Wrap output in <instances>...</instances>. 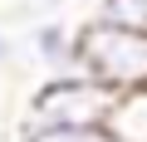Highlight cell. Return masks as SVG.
Wrapping results in <instances>:
<instances>
[{
  "label": "cell",
  "instance_id": "obj_1",
  "mask_svg": "<svg viewBox=\"0 0 147 142\" xmlns=\"http://www.w3.org/2000/svg\"><path fill=\"white\" fill-rule=\"evenodd\" d=\"M123 108V93L98 83L84 69L49 74L30 103H25V127H108Z\"/></svg>",
  "mask_w": 147,
  "mask_h": 142
},
{
  "label": "cell",
  "instance_id": "obj_2",
  "mask_svg": "<svg viewBox=\"0 0 147 142\" xmlns=\"http://www.w3.org/2000/svg\"><path fill=\"white\" fill-rule=\"evenodd\" d=\"M79 69L93 74L98 83L118 88L123 98L147 93V30L108 25L93 15L79 30Z\"/></svg>",
  "mask_w": 147,
  "mask_h": 142
},
{
  "label": "cell",
  "instance_id": "obj_3",
  "mask_svg": "<svg viewBox=\"0 0 147 142\" xmlns=\"http://www.w3.org/2000/svg\"><path fill=\"white\" fill-rule=\"evenodd\" d=\"M30 59L49 74L79 69V30H69L64 20H34L30 25Z\"/></svg>",
  "mask_w": 147,
  "mask_h": 142
},
{
  "label": "cell",
  "instance_id": "obj_4",
  "mask_svg": "<svg viewBox=\"0 0 147 142\" xmlns=\"http://www.w3.org/2000/svg\"><path fill=\"white\" fill-rule=\"evenodd\" d=\"M20 142H127V137L108 122V127H25Z\"/></svg>",
  "mask_w": 147,
  "mask_h": 142
},
{
  "label": "cell",
  "instance_id": "obj_5",
  "mask_svg": "<svg viewBox=\"0 0 147 142\" xmlns=\"http://www.w3.org/2000/svg\"><path fill=\"white\" fill-rule=\"evenodd\" d=\"M98 20L108 25H127V30H147V0H98Z\"/></svg>",
  "mask_w": 147,
  "mask_h": 142
},
{
  "label": "cell",
  "instance_id": "obj_6",
  "mask_svg": "<svg viewBox=\"0 0 147 142\" xmlns=\"http://www.w3.org/2000/svg\"><path fill=\"white\" fill-rule=\"evenodd\" d=\"M10 59H15V39H10V30H5V25H0V69H5Z\"/></svg>",
  "mask_w": 147,
  "mask_h": 142
}]
</instances>
